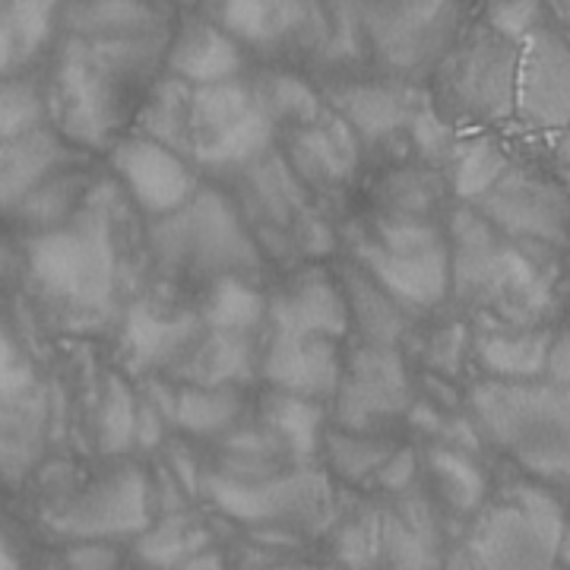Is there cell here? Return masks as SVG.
<instances>
[{"instance_id": "1", "label": "cell", "mask_w": 570, "mask_h": 570, "mask_svg": "<svg viewBox=\"0 0 570 570\" xmlns=\"http://www.w3.org/2000/svg\"><path fill=\"white\" fill-rule=\"evenodd\" d=\"M273 130L276 121L261 102L257 86L242 80L187 86L168 77L156 82L137 118V134L209 171L257 165L269 156Z\"/></svg>"}, {"instance_id": "2", "label": "cell", "mask_w": 570, "mask_h": 570, "mask_svg": "<svg viewBox=\"0 0 570 570\" xmlns=\"http://www.w3.org/2000/svg\"><path fill=\"white\" fill-rule=\"evenodd\" d=\"M450 242L453 288L463 302L510 326H532L549 314L554 283L535 250L504 238L479 209L450 216Z\"/></svg>"}, {"instance_id": "3", "label": "cell", "mask_w": 570, "mask_h": 570, "mask_svg": "<svg viewBox=\"0 0 570 570\" xmlns=\"http://www.w3.org/2000/svg\"><path fill=\"white\" fill-rule=\"evenodd\" d=\"M156 58V39H80L63 41L55 67L51 111L63 137L102 149L127 115V92Z\"/></svg>"}, {"instance_id": "4", "label": "cell", "mask_w": 570, "mask_h": 570, "mask_svg": "<svg viewBox=\"0 0 570 570\" xmlns=\"http://www.w3.org/2000/svg\"><path fill=\"white\" fill-rule=\"evenodd\" d=\"M469 409L491 444L510 453L539 482L570 485V393L549 381H482Z\"/></svg>"}, {"instance_id": "5", "label": "cell", "mask_w": 570, "mask_h": 570, "mask_svg": "<svg viewBox=\"0 0 570 570\" xmlns=\"http://www.w3.org/2000/svg\"><path fill=\"white\" fill-rule=\"evenodd\" d=\"M29 273L41 295L67 314L99 317L115 298L111 225L99 209H77L70 223L39 232L29 247Z\"/></svg>"}, {"instance_id": "6", "label": "cell", "mask_w": 570, "mask_h": 570, "mask_svg": "<svg viewBox=\"0 0 570 570\" xmlns=\"http://www.w3.org/2000/svg\"><path fill=\"white\" fill-rule=\"evenodd\" d=\"M564 539L568 520L549 491L513 485L475 520L450 570H554Z\"/></svg>"}, {"instance_id": "7", "label": "cell", "mask_w": 570, "mask_h": 570, "mask_svg": "<svg viewBox=\"0 0 570 570\" xmlns=\"http://www.w3.org/2000/svg\"><path fill=\"white\" fill-rule=\"evenodd\" d=\"M520 45L498 32H472L438 73V92L450 115L475 124H494L517 111Z\"/></svg>"}, {"instance_id": "8", "label": "cell", "mask_w": 570, "mask_h": 570, "mask_svg": "<svg viewBox=\"0 0 570 570\" xmlns=\"http://www.w3.org/2000/svg\"><path fill=\"white\" fill-rule=\"evenodd\" d=\"M156 247L171 264L190 261L223 276H238L261 266V254L238 213L216 190H200L187 209L163 219L156 228Z\"/></svg>"}, {"instance_id": "9", "label": "cell", "mask_w": 570, "mask_h": 570, "mask_svg": "<svg viewBox=\"0 0 570 570\" xmlns=\"http://www.w3.org/2000/svg\"><path fill=\"white\" fill-rule=\"evenodd\" d=\"M504 238L520 245L561 247L570 238V194L561 181L510 165V171L475 204Z\"/></svg>"}, {"instance_id": "10", "label": "cell", "mask_w": 570, "mask_h": 570, "mask_svg": "<svg viewBox=\"0 0 570 570\" xmlns=\"http://www.w3.org/2000/svg\"><path fill=\"white\" fill-rule=\"evenodd\" d=\"M48 523L58 535L77 542L142 535L149 530V482L130 463L115 466L55 513H48Z\"/></svg>"}, {"instance_id": "11", "label": "cell", "mask_w": 570, "mask_h": 570, "mask_svg": "<svg viewBox=\"0 0 570 570\" xmlns=\"http://www.w3.org/2000/svg\"><path fill=\"white\" fill-rule=\"evenodd\" d=\"M245 194L247 209L257 219V238H264L269 247L276 242L288 250L285 242H295L305 254H326L333 247L330 228L307 204L305 184L276 153L247 168Z\"/></svg>"}, {"instance_id": "12", "label": "cell", "mask_w": 570, "mask_h": 570, "mask_svg": "<svg viewBox=\"0 0 570 570\" xmlns=\"http://www.w3.org/2000/svg\"><path fill=\"white\" fill-rule=\"evenodd\" d=\"M362 29L384 67L415 73L448 51L456 3H365Z\"/></svg>"}, {"instance_id": "13", "label": "cell", "mask_w": 570, "mask_h": 570, "mask_svg": "<svg viewBox=\"0 0 570 570\" xmlns=\"http://www.w3.org/2000/svg\"><path fill=\"white\" fill-rule=\"evenodd\" d=\"M412 406L409 371L400 348L365 343L352 352L336 390V422L343 431L371 434Z\"/></svg>"}, {"instance_id": "14", "label": "cell", "mask_w": 570, "mask_h": 570, "mask_svg": "<svg viewBox=\"0 0 570 570\" xmlns=\"http://www.w3.org/2000/svg\"><path fill=\"white\" fill-rule=\"evenodd\" d=\"M204 489L216 508L238 523H285V520H314L326 504L324 475L311 469L276 472L266 479H235L213 472Z\"/></svg>"}, {"instance_id": "15", "label": "cell", "mask_w": 570, "mask_h": 570, "mask_svg": "<svg viewBox=\"0 0 570 570\" xmlns=\"http://www.w3.org/2000/svg\"><path fill=\"white\" fill-rule=\"evenodd\" d=\"M111 165L142 213L159 219L187 209L200 194L197 175L184 163V156L142 134H130L115 142Z\"/></svg>"}, {"instance_id": "16", "label": "cell", "mask_w": 570, "mask_h": 570, "mask_svg": "<svg viewBox=\"0 0 570 570\" xmlns=\"http://www.w3.org/2000/svg\"><path fill=\"white\" fill-rule=\"evenodd\" d=\"M517 118L535 130L570 124V39L551 26H539L520 45Z\"/></svg>"}, {"instance_id": "17", "label": "cell", "mask_w": 570, "mask_h": 570, "mask_svg": "<svg viewBox=\"0 0 570 570\" xmlns=\"http://www.w3.org/2000/svg\"><path fill=\"white\" fill-rule=\"evenodd\" d=\"M352 250H355V264L400 307H434L448 298L453 285L450 245L428 254H396L371 242L365 232H358L352 235Z\"/></svg>"}, {"instance_id": "18", "label": "cell", "mask_w": 570, "mask_h": 570, "mask_svg": "<svg viewBox=\"0 0 570 570\" xmlns=\"http://www.w3.org/2000/svg\"><path fill=\"white\" fill-rule=\"evenodd\" d=\"M269 324L273 333L292 336H326L343 340L352 324L346 292L326 276L321 266L295 273L285 288L269 298Z\"/></svg>"}, {"instance_id": "19", "label": "cell", "mask_w": 570, "mask_h": 570, "mask_svg": "<svg viewBox=\"0 0 570 570\" xmlns=\"http://www.w3.org/2000/svg\"><path fill=\"white\" fill-rule=\"evenodd\" d=\"M343 362L336 340L326 336H292V333H273L266 343L261 374L266 384L302 396V400H321L340 390L343 381Z\"/></svg>"}, {"instance_id": "20", "label": "cell", "mask_w": 570, "mask_h": 570, "mask_svg": "<svg viewBox=\"0 0 570 570\" xmlns=\"http://www.w3.org/2000/svg\"><path fill=\"white\" fill-rule=\"evenodd\" d=\"M425 99V92L406 82H348L330 92V108L355 130L358 140L374 146L409 130Z\"/></svg>"}, {"instance_id": "21", "label": "cell", "mask_w": 570, "mask_h": 570, "mask_svg": "<svg viewBox=\"0 0 570 570\" xmlns=\"http://www.w3.org/2000/svg\"><path fill=\"white\" fill-rule=\"evenodd\" d=\"M358 146L362 140L355 137V130L326 105L317 121L298 127L288 137V165L307 187L346 184L358 165Z\"/></svg>"}, {"instance_id": "22", "label": "cell", "mask_w": 570, "mask_h": 570, "mask_svg": "<svg viewBox=\"0 0 570 570\" xmlns=\"http://www.w3.org/2000/svg\"><path fill=\"white\" fill-rule=\"evenodd\" d=\"M168 70L175 80L187 86H216L238 80L242 73V48L223 26L206 20L184 22L181 32L168 45Z\"/></svg>"}, {"instance_id": "23", "label": "cell", "mask_w": 570, "mask_h": 570, "mask_svg": "<svg viewBox=\"0 0 570 570\" xmlns=\"http://www.w3.org/2000/svg\"><path fill=\"white\" fill-rule=\"evenodd\" d=\"M0 159H3L0 204H3V209H17L32 190H39L41 184L61 175L63 165L73 163V153L51 127H41V130H32L20 140L3 142Z\"/></svg>"}, {"instance_id": "24", "label": "cell", "mask_w": 570, "mask_h": 570, "mask_svg": "<svg viewBox=\"0 0 570 570\" xmlns=\"http://www.w3.org/2000/svg\"><path fill=\"white\" fill-rule=\"evenodd\" d=\"M377 570H444L438 554V530L425 504L390 510L381 520Z\"/></svg>"}, {"instance_id": "25", "label": "cell", "mask_w": 570, "mask_h": 570, "mask_svg": "<svg viewBox=\"0 0 570 570\" xmlns=\"http://www.w3.org/2000/svg\"><path fill=\"white\" fill-rule=\"evenodd\" d=\"M197 326L200 321L194 314L165 317L149 305H134L124 324V352L134 371L163 365L168 358H175L181 348H187V343L197 336Z\"/></svg>"}, {"instance_id": "26", "label": "cell", "mask_w": 570, "mask_h": 570, "mask_svg": "<svg viewBox=\"0 0 570 570\" xmlns=\"http://www.w3.org/2000/svg\"><path fill=\"white\" fill-rule=\"evenodd\" d=\"M551 333L527 330V333H485L475 343V355L494 381L527 384L546 377L551 352Z\"/></svg>"}, {"instance_id": "27", "label": "cell", "mask_w": 570, "mask_h": 570, "mask_svg": "<svg viewBox=\"0 0 570 570\" xmlns=\"http://www.w3.org/2000/svg\"><path fill=\"white\" fill-rule=\"evenodd\" d=\"M340 279H343L348 311H352L367 346H396V340L406 330L403 307L396 305L362 266H343Z\"/></svg>"}, {"instance_id": "28", "label": "cell", "mask_w": 570, "mask_h": 570, "mask_svg": "<svg viewBox=\"0 0 570 570\" xmlns=\"http://www.w3.org/2000/svg\"><path fill=\"white\" fill-rule=\"evenodd\" d=\"M58 20L55 3H22L10 0L0 10V67L3 73L17 77L29 61H36L45 41L51 39V29Z\"/></svg>"}, {"instance_id": "29", "label": "cell", "mask_w": 570, "mask_h": 570, "mask_svg": "<svg viewBox=\"0 0 570 570\" xmlns=\"http://www.w3.org/2000/svg\"><path fill=\"white\" fill-rule=\"evenodd\" d=\"M314 17L307 3H219L216 20L235 41L276 45Z\"/></svg>"}, {"instance_id": "30", "label": "cell", "mask_w": 570, "mask_h": 570, "mask_svg": "<svg viewBox=\"0 0 570 570\" xmlns=\"http://www.w3.org/2000/svg\"><path fill=\"white\" fill-rule=\"evenodd\" d=\"M254 371L250 358V340L232 336V333H213L206 343L194 348V355L181 367V377L187 387H216L232 390V384H242Z\"/></svg>"}, {"instance_id": "31", "label": "cell", "mask_w": 570, "mask_h": 570, "mask_svg": "<svg viewBox=\"0 0 570 570\" xmlns=\"http://www.w3.org/2000/svg\"><path fill=\"white\" fill-rule=\"evenodd\" d=\"M450 184L460 200L479 204L494 184L510 171V159L504 146L482 134V137H466L456 142L450 156Z\"/></svg>"}, {"instance_id": "32", "label": "cell", "mask_w": 570, "mask_h": 570, "mask_svg": "<svg viewBox=\"0 0 570 570\" xmlns=\"http://www.w3.org/2000/svg\"><path fill=\"white\" fill-rule=\"evenodd\" d=\"M269 317V298L242 276H219L204 305V324L213 333H232V336H250L257 326Z\"/></svg>"}, {"instance_id": "33", "label": "cell", "mask_w": 570, "mask_h": 570, "mask_svg": "<svg viewBox=\"0 0 570 570\" xmlns=\"http://www.w3.org/2000/svg\"><path fill=\"white\" fill-rule=\"evenodd\" d=\"M45 419H48V403L41 387L20 403L3 406V475L10 482L22 479L26 469L36 466L45 438Z\"/></svg>"}, {"instance_id": "34", "label": "cell", "mask_w": 570, "mask_h": 570, "mask_svg": "<svg viewBox=\"0 0 570 570\" xmlns=\"http://www.w3.org/2000/svg\"><path fill=\"white\" fill-rule=\"evenodd\" d=\"M159 13L146 3H70L63 22L80 39H140L149 36Z\"/></svg>"}, {"instance_id": "35", "label": "cell", "mask_w": 570, "mask_h": 570, "mask_svg": "<svg viewBox=\"0 0 570 570\" xmlns=\"http://www.w3.org/2000/svg\"><path fill=\"white\" fill-rule=\"evenodd\" d=\"M264 425L266 431L276 434V441L283 444L292 460H311L317 450V441H321L324 412L314 400L273 390L264 400Z\"/></svg>"}, {"instance_id": "36", "label": "cell", "mask_w": 570, "mask_h": 570, "mask_svg": "<svg viewBox=\"0 0 570 570\" xmlns=\"http://www.w3.org/2000/svg\"><path fill=\"white\" fill-rule=\"evenodd\" d=\"M206 554V532L187 513H168L137 539V558L146 568L178 570Z\"/></svg>"}, {"instance_id": "37", "label": "cell", "mask_w": 570, "mask_h": 570, "mask_svg": "<svg viewBox=\"0 0 570 570\" xmlns=\"http://www.w3.org/2000/svg\"><path fill=\"white\" fill-rule=\"evenodd\" d=\"M425 460L428 469H431V479L438 482V491L448 501L450 510L472 513V510L482 508V501L489 494V482H485V472L479 469V463L469 456L466 450L441 444V448L428 450Z\"/></svg>"}, {"instance_id": "38", "label": "cell", "mask_w": 570, "mask_h": 570, "mask_svg": "<svg viewBox=\"0 0 570 570\" xmlns=\"http://www.w3.org/2000/svg\"><path fill=\"white\" fill-rule=\"evenodd\" d=\"M326 460L330 469L346 479V482H365V479H377L381 469L387 466L390 456L400 448H393L384 438L374 434H355V431H330L324 438Z\"/></svg>"}, {"instance_id": "39", "label": "cell", "mask_w": 570, "mask_h": 570, "mask_svg": "<svg viewBox=\"0 0 570 570\" xmlns=\"http://www.w3.org/2000/svg\"><path fill=\"white\" fill-rule=\"evenodd\" d=\"M444 181L438 171L428 168H403L393 171L381 184V213L406 216V219H428L431 209L441 204Z\"/></svg>"}, {"instance_id": "40", "label": "cell", "mask_w": 570, "mask_h": 570, "mask_svg": "<svg viewBox=\"0 0 570 570\" xmlns=\"http://www.w3.org/2000/svg\"><path fill=\"white\" fill-rule=\"evenodd\" d=\"M242 396L235 390L181 387L175 393V422L190 434H216L235 422Z\"/></svg>"}, {"instance_id": "41", "label": "cell", "mask_w": 570, "mask_h": 570, "mask_svg": "<svg viewBox=\"0 0 570 570\" xmlns=\"http://www.w3.org/2000/svg\"><path fill=\"white\" fill-rule=\"evenodd\" d=\"M257 96L273 115V121H292L298 127L317 121L326 108L321 96L302 77H292V73H266L264 80L257 82Z\"/></svg>"}, {"instance_id": "42", "label": "cell", "mask_w": 570, "mask_h": 570, "mask_svg": "<svg viewBox=\"0 0 570 570\" xmlns=\"http://www.w3.org/2000/svg\"><path fill=\"white\" fill-rule=\"evenodd\" d=\"M137 415H140V403H134L130 387L111 374L99 409V450L108 456H121L130 448H137Z\"/></svg>"}, {"instance_id": "43", "label": "cell", "mask_w": 570, "mask_h": 570, "mask_svg": "<svg viewBox=\"0 0 570 570\" xmlns=\"http://www.w3.org/2000/svg\"><path fill=\"white\" fill-rule=\"evenodd\" d=\"M82 194V178L73 171H61L55 175L51 181H45L39 190H32L26 200H22L13 213H20L22 223L41 225L45 232L48 228H58V225L70 223L77 216V200Z\"/></svg>"}, {"instance_id": "44", "label": "cell", "mask_w": 570, "mask_h": 570, "mask_svg": "<svg viewBox=\"0 0 570 570\" xmlns=\"http://www.w3.org/2000/svg\"><path fill=\"white\" fill-rule=\"evenodd\" d=\"M48 99L41 92V86L36 80H26V77H10L3 82V92H0V134L3 142L20 140L32 130L45 127L48 118Z\"/></svg>"}, {"instance_id": "45", "label": "cell", "mask_w": 570, "mask_h": 570, "mask_svg": "<svg viewBox=\"0 0 570 570\" xmlns=\"http://www.w3.org/2000/svg\"><path fill=\"white\" fill-rule=\"evenodd\" d=\"M409 140L425 163H450V156L460 142L453 137V127L441 118V111L434 108L431 99L419 105L415 118L409 124Z\"/></svg>"}, {"instance_id": "46", "label": "cell", "mask_w": 570, "mask_h": 570, "mask_svg": "<svg viewBox=\"0 0 570 570\" xmlns=\"http://www.w3.org/2000/svg\"><path fill=\"white\" fill-rule=\"evenodd\" d=\"M485 26L498 32L501 39L523 45L532 32L542 26V7L532 0H504V3H489L485 10Z\"/></svg>"}, {"instance_id": "47", "label": "cell", "mask_w": 570, "mask_h": 570, "mask_svg": "<svg viewBox=\"0 0 570 570\" xmlns=\"http://www.w3.org/2000/svg\"><path fill=\"white\" fill-rule=\"evenodd\" d=\"M3 367H0V381H3V406L20 403L29 393H36L41 387L36 377V367L20 352V346L3 333Z\"/></svg>"}, {"instance_id": "48", "label": "cell", "mask_w": 570, "mask_h": 570, "mask_svg": "<svg viewBox=\"0 0 570 570\" xmlns=\"http://www.w3.org/2000/svg\"><path fill=\"white\" fill-rule=\"evenodd\" d=\"M118 551L108 542H77L67 551V570H115Z\"/></svg>"}, {"instance_id": "49", "label": "cell", "mask_w": 570, "mask_h": 570, "mask_svg": "<svg viewBox=\"0 0 570 570\" xmlns=\"http://www.w3.org/2000/svg\"><path fill=\"white\" fill-rule=\"evenodd\" d=\"M415 469H419V456H415V450L400 448L393 456H390L387 466L381 469L377 485L387 491L409 489V485H412V479H415Z\"/></svg>"}, {"instance_id": "50", "label": "cell", "mask_w": 570, "mask_h": 570, "mask_svg": "<svg viewBox=\"0 0 570 570\" xmlns=\"http://www.w3.org/2000/svg\"><path fill=\"white\" fill-rule=\"evenodd\" d=\"M546 381H549L551 387L568 390L570 393V330L558 333V336L551 340Z\"/></svg>"}, {"instance_id": "51", "label": "cell", "mask_w": 570, "mask_h": 570, "mask_svg": "<svg viewBox=\"0 0 570 570\" xmlns=\"http://www.w3.org/2000/svg\"><path fill=\"white\" fill-rule=\"evenodd\" d=\"M163 444V415L156 412L153 403H140V415H137V448L153 450Z\"/></svg>"}, {"instance_id": "52", "label": "cell", "mask_w": 570, "mask_h": 570, "mask_svg": "<svg viewBox=\"0 0 570 570\" xmlns=\"http://www.w3.org/2000/svg\"><path fill=\"white\" fill-rule=\"evenodd\" d=\"M460 343H463V330H460V326H450L448 333H441V336L434 340L431 362L438 367H444V371H450L453 362L460 358Z\"/></svg>"}, {"instance_id": "53", "label": "cell", "mask_w": 570, "mask_h": 570, "mask_svg": "<svg viewBox=\"0 0 570 570\" xmlns=\"http://www.w3.org/2000/svg\"><path fill=\"white\" fill-rule=\"evenodd\" d=\"M168 463H171L175 475H178V485H184V489L194 494V491H197V469H194L190 453L175 444V448L168 450Z\"/></svg>"}, {"instance_id": "54", "label": "cell", "mask_w": 570, "mask_h": 570, "mask_svg": "<svg viewBox=\"0 0 570 570\" xmlns=\"http://www.w3.org/2000/svg\"><path fill=\"white\" fill-rule=\"evenodd\" d=\"M554 163H558V181L570 194V134H564L558 140V149H554Z\"/></svg>"}, {"instance_id": "55", "label": "cell", "mask_w": 570, "mask_h": 570, "mask_svg": "<svg viewBox=\"0 0 570 570\" xmlns=\"http://www.w3.org/2000/svg\"><path fill=\"white\" fill-rule=\"evenodd\" d=\"M178 570H225V568H223V558H219V554L206 551V554L194 558L190 564H184V568H178Z\"/></svg>"}, {"instance_id": "56", "label": "cell", "mask_w": 570, "mask_h": 570, "mask_svg": "<svg viewBox=\"0 0 570 570\" xmlns=\"http://www.w3.org/2000/svg\"><path fill=\"white\" fill-rule=\"evenodd\" d=\"M558 17H561V22L570 29V3H558Z\"/></svg>"}]
</instances>
